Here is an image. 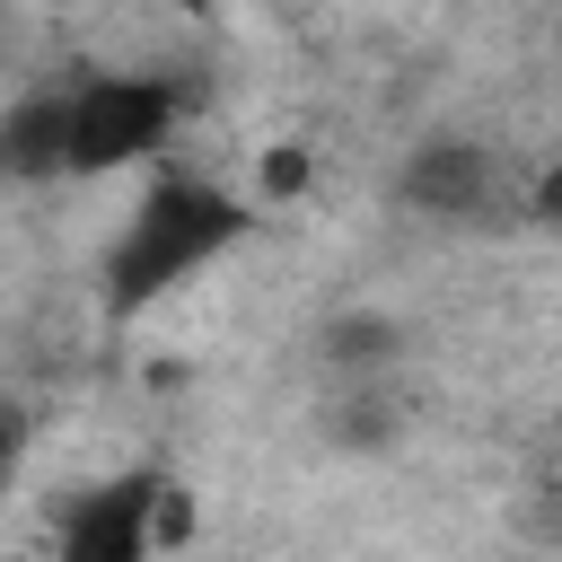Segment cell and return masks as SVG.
Returning <instances> with one entry per match:
<instances>
[{
    "label": "cell",
    "instance_id": "obj_14",
    "mask_svg": "<svg viewBox=\"0 0 562 562\" xmlns=\"http://www.w3.org/2000/svg\"><path fill=\"white\" fill-rule=\"evenodd\" d=\"M553 483H562V448H553Z\"/></svg>",
    "mask_w": 562,
    "mask_h": 562
},
{
    "label": "cell",
    "instance_id": "obj_11",
    "mask_svg": "<svg viewBox=\"0 0 562 562\" xmlns=\"http://www.w3.org/2000/svg\"><path fill=\"white\" fill-rule=\"evenodd\" d=\"M26 439H35V422H26V404H9V395H0V483L18 474V457H26Z\"/></svg>",
    "mask_w": 562,
    "mask_h": 562
},
{
    "label": "cell",
    "instance_id": "obj_6",
    "mask_svg": "<svg viewBox=\"0 0 562 562\" xmlns=\"http://www.w3.org/2000/svg\"><path fill=\"white\" fill-rule=\"evenodd\" d=\"M404 351H413V325L395 316V307H334L325 325H316V360H325V378H395L404 369Z\"/></svg>",
    "mask_w": 562,
    "mask_h": 562
},
{
    "label": "cell",
    "instance_id": "obj_9",
    "mask_svg": "<svg viewBox=\"0 0 562 562\" xmlns=\"http://www.w3.org/2000/svg\"><path fill=\"white\" fill-rule=\"evenodd\" d=\"M193 536H202V501L158 465V474H149V544H158V562H176Z\"/></svg>",
    "mask_w": 562,
    "mask_h": 562
},
{
    "label": "cell",
    "instance_id": "obj_3",
    "mask_svg": "<svg viewBox=\"0 0 562 562\" xmlns=\"http://www.w3.org/2000/svg\"><path fill=\"white\" fill-rule=\"evenodd\" d=\"M395 211L430 228H492L501 220V158L465 132H430L395 158Z\"/></svg>",
    "mask_w": 562,
    "mask_h": 562
},
{
    "label": "cell",
    "instance_id": "obj_4",
    "mask_svg": "<svg viewBox=\"0 0 562 562\" xmlns=\"http://www.w3.org/2000/svg\"><path fill=\"white\" fill-rule=\"evenodd\" d=\"M149 474L158 465H132L114 483L70 492L61 536H53V562H158V544H149Z\"/></svg>",
    "mask_w": 562,
    "mask_h": 562
},
{
    "label": "cell",
    "instance_id": "obj_5",
    "mask_svg": "<svg viewBox=\"0 0 562 562\" xmlns=\"http://www.w3.org/2000/svg\"><path fill=\"white\" fill-rule=\"evenodd\" d=\"M0 176L9 184H61L70 176V79L18 88L0 105Z\"/></svg>",
    "mask_w": 562,
    "mask_h": 562
},
{
    "label": "cell",
    "instance_id": "obj_2",
    "mask_svg": "<svg viewBox=\"0 0 562 562\" xmlns=\"http://www.w3.org/2000/svg\"><path fill=\"white\" fill-rule=\"evenodd\" d=\"M184 88L167 70H79L70 79V176H123L158 158L184 123Z\"/></svg>",
    "mask_w": 562,
    "mask_h": 562
},
{
    "label": "cell",
    "instance_id": "obj_8",
    "mask_svg": "<svg viewBox=\"0 0 562 562\" xmlns=\"http://www.w3.org/2000/svg\"><path fill=\"white\" fill-rule=\"evenodd\" d=\"M307 193H316V149H307V140H272V149L255 158V193H246V202H255V211H299Z\"/></svg>",
    "mask_w": 562,
    "mask_h": 562
},
{
    "label": "cell",
    "instance_id": "obj_12",
    "mask_svg": "<svg viewBox=\"0 0 562 562\" xmlns=\"http://www.w3.org/2000/svg\"><path fill=\"white\" fill-rule=\"evenodd\" d=\"M167 9H184V18H202V9H211V0H167Z\"/></svg>",
    "mask_w": 562,
    "mask_h": 562
},
{
    "label": "cell",
    "instance_id": "obj_13",
    "mask_svg": "<svg viewBox=\"0 0 562 562\" xmlns=\"http://www.w3.org/2000/svg\"><path fill=\"white\" fill-rule=\"evenodd\" d=\"M35 9H79V0H35Z\"/></svg>",
    "mask_w": 562,
    "mask_h": 562
},
{
    "label": "cell",
    "instance_id": "obj_1",
    "mask_svg": "<svg viewBox=\"0 0 562 562\" xmlns=\"http://www.w3.org/2000/svg\"><path fill=\"white\" fill-rule=\"evenodd\" d=\"M255 220H263V211H255L246 193L211 184V176H149L140 202H132V220H123L114 246H105V316H114V325L140 316L149 299H167L176 281H193L202 263H220Z\"/></svg>",
    "mask_w": 562,
    "mask_h": 562
},
{
    "label": "cell",
    "instance_id": "obj_10",
    "mask_svg": "<svg viewBox=\"0 0 562 562\" xmlns=\"http://www.w3.org/2000/svg\"><path fill=\"white\" fill-rule=\"evenodd\" d=\"M527 220H536L544 237H562V158H553V167L527 184Z\"/></svg>",
    "mask_w": 562,
    "mask_h": 562
},
{
    "label": "cell",
    "instance_id": "obj_7",
    "mask_svg": "<svg viewBox=\"0 0 562 562\" xmlns=\"http://www.w3.org/2000/svg\"><path fill=\"white\" fill-rule=\"evenodd\" d=\"M325 439H334L342 457H386V448L404 439V413H395L386 378H351V386L325 404Z\"/></svg>",
    "mask_w": 562,
    "mask_h": 562
}]
</instances>
